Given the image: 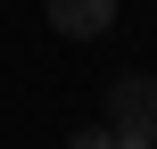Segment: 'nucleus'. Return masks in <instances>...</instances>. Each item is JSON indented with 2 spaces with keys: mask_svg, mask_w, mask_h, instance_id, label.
<instances>
[{
  "mask_svg": "<svg viewBox=\"0 0 157 149\" xmlns=\"http://www.w3.org/2000/svg\"><path fill=\"white\" fill-rule=\"evenodd\" d=\"M75 149H116V141H108V133H75Z\"/></svg>",
  "mask_w": 157,
  "mask_h": 149,
  "instance_id": "3",
  "label": "nucleus"
},
{
  "mask_svg": "<svg viewBox=\"0 0 157 149\" xmlns=\"http://www.w3.org/2000/svg\"><path fill=\"white\" fill-rule=\"evenodd\" d=\"M116 149H157V83L149 75H116L108 83V124H99Z\"/></svg>",
  "mask_w": 157,
  "mask_h": 149,
  "instance_id": "1",
  "label": "nucleus"
},
{
  "mask_svg": "<svg viewBox=\"0 0 157 149\" xmlns=\"http://www.w3.org/2000/svg\"><path fill=\"white\" fill-rule=\"evenodd\" d=\"M108 17H116V0H50V25H58V33H75V41L108 33Z\"/></svg>",
  "mask_w": 157,
  "mask_h": 149,
  "instance_id": "2",
  "label": "nucleus"
}]
</instances>
